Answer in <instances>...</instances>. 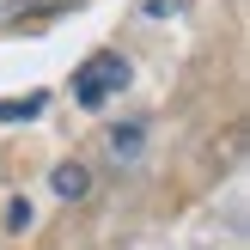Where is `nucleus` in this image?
<instances>
[{"instance_id": "obj_1", "label": "nucleus", "mask_w": 250, "mask_h": 250, "mask_svg": "<svg viewBox=\"0 0 250 250\" xmlns=\"http://www.w3.org/2000/svg\"><path fill=\"white\" fill-rule=\"evenodd\" d=\"M122 85H128V61H122V55H110V49H104V55H92L80 73H73V98H80L85 110L110 104Z\"/></svg>"}, {"instance_id": "obj_2", "label": "nucleus", "mask_w": 250, "mask_h": 250, "mask_svg": "<svg viewBox=\"0 0 250 250\" xmlns=\"http://www.w3.org/2000/svg\"><path fill=\"white\" fill-rule=\"evenodd\" d=\"M85 189H92V177H85V165H61V171H55V195H67V202H80Z\"/></svg>"}, {"instance_id": "obj_3", "label": "nucleus", "mask_w": 250, "mask_h": 250, "mask_svg": "<svg viewBox=\"0 0 250 250\" xmlns=\"http://www.w3.org/2000/svg\"><path fill=\"white\" fill-rule=\"evenodd\" d=\"M43 104H49L43 92H31V98H6V104H0V116H6V122H31Z\"/></svg>"}, {"instance_id": "obj_4", "label": "nucleus", "mask_w": 250, "mask_h": 250, "mask_svg": "<svg viewBox=\"0 0 250 250\" xmlns=\"http://www.w3.org/2000/svg\"><path fill=\"white\" fill-rule=\"evenodd\" d=\"M110 146H116V153H134V146H141V128H110Z\"/></svg>"}, {"instance_id": "obj_5", "label": "nucleus", "mask_w": 250, "mask_h": 250, "mask_svg": "<svg viewBox=\"0 0 250 250\" xmlns=\"http://www.w3.org/2000/svg\"><path fill=\"white\" fill-rule=\"evenodd\" d=\"M6 226H31V202H6Z\"/></svg>"}]
</instances>
